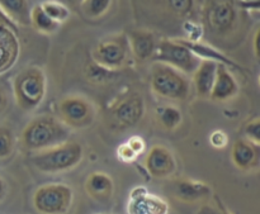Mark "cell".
I'll list each match as a JSON object with an SVG mask.
<instances>
[{"mask_svg":"<svg viewBox=\"0 0 260 214\" xmlns=\"http://www.w3.org/2000/svg\"><path fill=\"white\" fill-rule=\"evenodd\" d=\"M144 96L139 93H129L109 108L112 121L122 129L136 126L145 114Z\"/></svg>","mask_w":260,"mask_h":214,"instance_id":"cell-10","label":"cell"},{"mask_svg":"<svg viewBox=\"0 0 260 214\" xmlns=\"http://www.w3.org/2000/svg\"><path fill=\"white\" fill-rule=\"evenodd\" d=\"M180 42L183 43L184 46H187L196 56L201 58V60H211L215 61L217 63H222V65H226L228 67H236L240 68V66L238 65L236 62H234L233 60L228 57V56L223 55L222 52L217 51L216 48L211 47L208 45H203L201 43L200 41L197 42H193V41H188V40H179Z\"/></svg>","mask_w":260,"mask_h":214,"instance_id":"cell-21","label":"cell"},{"mask_svg":"<svg viewBox=\"0 0 260 214\" xmlns=\"http://www.w3.org/2000/svg\"><path fill=\"white\" fill-rule=\"evenodd\" d=\"M155 113L157 122L165 131H175L183 122V113L174 105H160Z\"/></svg>","mask_w":260,"mask_h":214,"instance_id":"cell-22","label":"cell"},{"mask_svg":"<svg viewBox=\"0 0 260 214\" xmlns=\"http://www.w3.org/2000/svg\"><path fill=\"white\" fill-rule=\"evenodd\" d=\"M68 3L71 7H79L83 3V0H68Z\"/></svg>","mask_w":260,"mask_h":214,"instance_id":"cell-37","label":"cell"},{"mask_svg":"<svg viewBox=\"0 0 260 214\" xmlns=\"http://www.w3.org/2000/svg\"><path fill=\"white\" fill-rule=\"evenodd\" d=\"M239 83L236 81L235 76L233 75L229 67L222 63H218L217 74H216V80L213 84L212 93L210 99L217 103L231 100L239 94Z\"/></svg>","mask_w":260,"mask_h":214,"instance_id":"cell-16","label":"cell"},{"mask_svg":"<svg viewBox=\"0 0 260 214\" xmlns=\"http://www.w3.org/2000/svg\"><path fill=\"white\" fill-rule=\"evenodd\" d=\"M239 8L234 0H208L203 10L206 25L216 35L230 34L238 25Z\"/></svg>","mask_w":260,"mask_h":214,"instance_id":"cell-9","label":"cell"},{"mask_svg":"<svg viewBox=\"0 0 260 214\" xmlns=\"http://www.w3.org/2000/svg\"><path fill=\"white\" fill-rule=\"evenodd\" d=\"M127 144L129 145V147H131L139 156L141 154H144V151L146 150V144H145L144 138L140 136H132L131 138L127 141Z\"/></svg>","mask_w":260,"mask_h":214,"instance_id":"cell-32","label":"cell"},{"mask_svg":"<svg viewBox=\"0 0 260 214\" xmlns=\"http://www.w3.org/2000/svg\"><path fill=\"white\" fill-rule=\"evenodd\" d=\"M244 136L253 144L260 146V118H254L244 127Z\"/></svg>","mask_w":260,"mask_h":214,"instance_id":"cell-28","label":"cell"},{"mask_svg":"<svg viewBox=\"0 0 260 214\" xmlns=\"http://www.w3.org/2000/svg\"><path fill=\"white\" fill-rule=\"evenodd\" d=\"M41 7L51 19L55 20L60 25L65 23L71 15L70 8L63 3L57 2V0H46L41 4Z\"/></svg>","mask_w":260,"mask_h":214,"instance_id":"cell-25","label":"cell"},{"mask_svg":"<svg viewBox=\"0 0 260 214\" xmlns=\"http://www.w3.org/2000/svg\"><path fill=\"white\" fill-rule=\"evenodd\" d=\"M152 60L154 62H161L172 66L185 75H193L202 61L179 40H167V38L157 42Z\"/></svg>","mask_w":260,"mask_h":214,"instance_id":"cell-7","label":"cell"},{"mask_svg":"<svg viewBox=\"0 0 260 214\" xmlns=\"http://www.w3.org/2000/svg\"><path fill=\"white\" fill-rule=\"evenodd\" d=\"M58 119L73 129H85L95 121L96 109L93 101L81 95H69L57 104Z\"/></svg>","mask_w":260,"mask_h":214,"instance_id":"cell-8","label":"cell"},{"mask_svg":"<svg viewBox=\"0 0 260 214\" xmlns=\"http://www.w3.org/2000/svg\"><path fill=\"white\" fill-rule=\"evenodd\" d=\"M170 193L179 202L194 204L212 197V188L202 182L190 179H177L170 184Z\"/></svg>","mask_w":260,"mask_h":214,"instance_id":"cell-12","label":"cell"},{"mask_svg":"<svg viewBox=\"0 0 260 214\" xmlns=\"http://www.w3.org/2000/svg\"><path fill=\"white\" fill-rule=\"evenodd\" d=\"M14 133L12 129L7 126H0V160L9 159L15 150Z\"/></svg>","mask_w":260,"mask_h":214,"instance_id":"cell-26","label":"cell"},{"mask_svg":"<svg viewBox=\"0 0 260 214\" xmlns=\"http://www.w3.org/2000/svg\"><path fill=\"white\" fill-rule=\"evenodd\" d=\"M145 167L154 179H168L177 171L174 154L162 145H155L145 157Z\"/></svg>","mask_w":260,"mask_h":214,"instance_id":"cell-11","label":"cell"},{"mask_svg":"<svg viewBox=\"0 0 260 214\" xmlns=\"http://www.w3.org/2000/svg\"><path fill=\"white\" fill-rule=\"evenodd\" d=\"M150 86L155 95L169 100L184 101L189 98L192 83L187 75L161 62H154L150 68Z\"/></svg>","mask_w":260,"mask_h":214,"instance_id":"cell-4","label":"cell"},{"mask_svg":"<svg viewBox=\"0 0 260 214\" xmlns=\"http://www.w3.org/2000/svg\"><path fill=\"white\" fill-rule=\"evenodd\" d=\"M139 195H132L129 203V214H168L169 205L161 198L147 194L145 189H136Z\"/></svg>","mask_w":260,"mask_h":214,"instance_id":"cell-18","label":"cell"},{"mask_svg":"<svg viewBox=\"0 0 260 214\" xmlns=\"http://www.w3.org/2000/svg\"><path fill=\"white\" fill-rule=\"evenodd\" d=\"M239 7L244 10H255L260 12V0H240Z\"/></svg>","mask_w":260,"mask_h":214,"instance_id":"cell-33","label":"cell"},{"mask_svg":"<svg viewBox=\"0 0 260 214\" xmlns=\"http://www.w3.org/2000/svg\"><path fill=\"white\" fill-rule=\"evenodd\" d=\"M84 159V149L79 142L66 141L51 149L33 152L32 164L43 174H61L79 166Z\"/></svg>","mask_w":260,"mask_h":214,"instance_id":"cell-2","label":"cell"},{"mask_svg":"<svg viewBox=\"0 0 260 214\" xmlns=\"http://www.w3.org/2000/svg\"><path fill=\"white\" fill-rule=\"evenodd\" d=\"M117 156H118V159L123 162H134L136 161L139 155L129 147V145L127 144V142H124V144H122L121 146H118V149H117Z\"/></svg>","mask_w":260,"mask_h":214,"instance_id":"cell-30","label":"cell"},{"mask_svg":"<svg viewBox=\"0 0 260 214\" xmlns=\"http://www.w3.org/2000/svg\"><path fill=\"white\" fill-rule=\"evenodd\" d=\"M112 0H83L79 7L89 19H99L111 9Z\"/></svg>","mask_w":260,"mask_h":214,"instance_id":"cell-24","label":"cell"},{"mask_svg":"<svg viewBox=\"0 0 260 214\" xmlns=\"http://www.w3.org/2000/svg\"><path fill=\"white\" fill-rule=\"evenodd\" d=\"M30 25L42 34H53L60 28L58 23H56L46 14L41 4L35 5L30 9Z\"/></svg>","mask_w":260,"mask_h":214,"instance_id":"cell-23","label":"cell"},{"mask_svg":"<svg viewBox=\"0 0 260 214\" xmlns=\"http://www.w3.org/2000/svg\"><path fill=\"white\" fill-rule=\"evenodd\" d=\"M215 199L216 205H203L198 214H231L217 197H216Z\"/></svg>","mask_w":260,"mask_h":214,"instance_id":"cell-31","label":"cell"},{"mask_svg":"<svg viewBox=\"0 0 260 214\" xmlns=\"http://www.w3.org/2000/svg\"><path fill=\"white\" fill-rule=\"evenodd\" d=\"M13 94L17 105L24 112H33L43 103L47 94V78L37 66L18 73L13 80Z\"/></svg>","mask_w":260,"mask_h":214,"instance_id":"cell-3","label":"cell"},{"mask_svg":"<svg viewBox=\"0 0 260 214\" xmlns=\"http://www.w3.org/2000/svg\"><path fill=\"white\" fill-rule=\"evenodd\" d=\"M19 40L12 28L0 22V75L14 66L19 56Z\"/></svg>","mask_w":260,"mask_h":214,"instance_id":"cell-15","label":"cell"},{"mask_svg":"<svg viewBox=\"0 0 260 214\" xmlns=\"http://www.w3.org/2000/svg\"><path fill=\"white\" fill-rule=\"evenodd\" d=\"M218 63L211 60H202L197 70L193 73L192 84L193 89L196 90L200 98L208 99L212 93L213 84L216 80V74H217Z\"/></svg>","mask_w":260,"mask_h":214,"instance_id":"cell-17","label":"cell"},{"mask_svg":"<svg viewBox=\"0 0 260 214\" xmlns=\"http://www.w3.org/2000/svg\"><path fill=\"white\" fill-rule=\"evenodd\" d=\"M8 192H9V187H8L7 182H5L4 177L0 175V203L7 198Z\"/></svg>","mask_w":260,"mask_h":214,"instance_id":"cell-36","label":"cell"},{"mask_svg":"<svg viewBox=\"0 0 260 214\" xmlns=\"http://www.w3.org/2000/svg\"><path fill=\"white\" fill-rule=\"evenodd\" d=\"M33 207L40 214H68L73 207V188L62 183H51L33 194Z\"/></svg>","mask_w":260,"mask_h":214,"instance_id":"cell-5","label":"cell"},{"mask_svg":"<svg viewBox=\"0 0 260 214\" xmlns=\"http://www.w3.org/2000/svg\"><path fill=\"white\" fill-rule=\"evenodd\" d=\"M0 10L15 24L30 25V8L28 0H0Z\"/></svg>","mask_w":260,"mask_h":214,"instance_id":"cell-20","label":"cell"},{"mask_svg":"<svg viewBox=\"0 0 260 214\" xmlns=\"http://www.w3.org/2000/svg\"><path fill=\"white\" fill-rule=\"evenodd\" d=\"M258 84H259V86H260V75H259V78H258Z\"/></svg>","mask_w":260,"mask_h":214,"instance_id":"cell-38","label":"cell"},{"mask_svg":"<svg viewBox=\"0 0 260 214\" xmlns=\"http://www.w3.org/2000/svg\"><path fill=\"white\" fill-rule=\"evenodd\" d=\"M253 47H254V53H255V57L260 61V25L258 27V29H256L255 34H254Z\"/></svg>","mask_w":260,"mask_h":214,"instance_id":"cell-35","label":"cell"},{"mask_svg":"<svg viewBox=\"0 0 260 214\" xmlns=\"http://www.w3.org/2000/svg\"><path fill=\"white\" fill-rule=\"evenodd\" d=\"M71 129L53 116L35 117L20 133V144L30 152L43 151L69 141Z\"/></svg>","mask_w":260,"mask_h":214,"instance_id":"cell-1","label":"cell"},{"mask_svg":"<svg viewBox=\"0 0 260 214\" xmlns=\"http://www.w3.org/2000/svg\"><path fill=\"white\" fill-rule=\"evenodd\" d=\"M93 61L109 71L123 68L132 56L128 38L124 33L111 35L102 40L93 50Z\"/></svg>","mask_w":260,"mask_h":214,"instance_id":"cell-6","label":"cell"},{"mask_svg":"<svg viewBox=\"0 0 260 214\" xmlns=\"http://www.w3.org/2000/svg\"><path fill=\"white\" fill-rule=\"evenodd\" d=\"M8 105H9V100H8L7 91H5L4 86L0 84V116L7 111Z\"/></svg>","mask_w":260,"mask_h":214,"instance_id":"cell-34","label":"cell"},{"mask_svg":"<svg viewBox=\"0 0 260 214\" xmlns=\"http://www.w3.org/2000/svg\"><path fill=\"white\" fill-rule=\"evenodd\" d=\"M132 57L139 62H146L152 60L156 51L157 42L155 34L146 29H134L127 34Z\"/></svg>","mask_w":260,"mask_h":214,"instance_id":"cell-14","label":"cell"},{"mask_svg":"<svg viewBox=\"0 0 260 214\" xmlns=\"http://www.w3.org/2000/svg\"><path fill=\"white\" fill-rule=\"evenodd\" d=\"M231 161L241 171L260 169V146L246 138L238 139L231 149Z\"/></svg>","mask_w":260,"mask_h":214,"instance_id":"cell-13","label":"cell"},{"mask_svg":"<svg viewBox=\"0 0 260 214\" xmlns=\"http://www.w3.org/2000/svg\"><path fill=\"white\" fill-rule=\"evenodd\" d=\"M167 5L174 14L179 17H188L192 13L194 2L193 0H167Z\"/></svg>","mask_w":260,"mask_h":214,"instance_id":"cell-27","label":"cell"},{"mask_svg":"<svg viewBox=\"0 0 260 214\" xmlns=\"http://www.w3.org/2000/svg\"><path fill=\"white\" fill-rule=\"evenodd\" d=\"M210 144L211 146L216 150L225 149L229 144L228 134H226L223 131H221V129H216V131H213L212 133H211Z\"/></svg>","mask_w":260,"mask_h":214,"instance_id":"cell-29","label":"cell"},{"mask_svg":"<svg viewBox=\"0 0 260 214\" xmlns=\"http://www.w3.org/2000/svg\"><path fill=\"white\" fill-rule=\"evenodd\" d=\"M85 190L91 199L107 202L114 192V183L111 175L103 171H94L85 180Z\"/></svg>","mask_w":260,"mask_h":214,"instance_id":"cell-19","label":"cell"}]
</instances>
